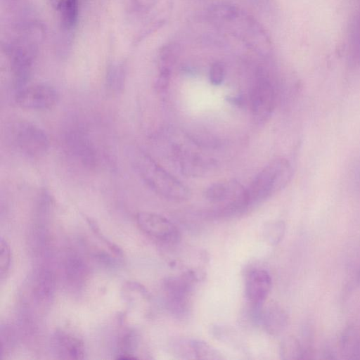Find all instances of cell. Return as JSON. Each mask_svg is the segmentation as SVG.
I'll list each match as a JSON object with an SVG mask.
<instances>
[{
	"label": "cell",
	"mask_w": 360,
	"mask_h": 360,
	"mask_svg": "<svg viewBox=\"0 0 360 360\" xmlns=\"http://www.w3.org/2000/svg\"><path fill=\"white\" fill-rule=\"evenodd\" d=\"M133 162L141 179L158 195L175 202L190 199L191 192L189 188L146 153L139 151L135 155Z\"/></svg>",
	"instance_id": "obj_1"
},
{
	"label": "cell",
	"mask_w": 360,
	"mask_h": 360,
	"mask_svg": "<svg viewBox=\"0 0 360 360\" xmlns=\"http://www.w3.org/2000/svg\"><path fill=\"white\" fill-rule=\"evenodd\" d=\"M292 176V168L285 158H277L266 165L247 189L250 206L256 205L284 188Z\"/></svg>",
	"instance_id": "obj_2"
},
{
	"label": "cell",
	"mask_w": 360,
	"mask_h": 360,
	"mask_svg": "<svg viewBox=\"0 0 360 360\" xmlns=\"http://www.w3.org/2000/svg\"><path fill=\"white\" fill-rule=\"evenodd\" d=\"M11 140L22 153L30 158L43 156L49 148L45 131L29 122H19L12 127Z\"/></svg>",
	"instance_id": "obj_3"
},
{
	"label": "cell",
	"mask_w": 360,
	"mask_h": 360,
	"mask_svg": "<svg viewBox=\"0 0 360 360\" xmlns=\"http://www.w3.org/2000/svg\"><path fill=\"white\" fill-rule=\"evenodd\" d=\"M136 218L140 229L148 236L169 244H176L180 240L179 229L166 217L156 213L141 212Z\"/></svg>",
	"instance_id": "obj_4"
},
{
	"label": "cell",
	"mask_w": 360,
	"mask_h": 360,
	"mask_svg": "<svg viewBox=\"0 0 360 360\" xmlns=\"http://www.w3.org/2000/svg\"><path fill=\"white\" fill-rule=\"evenodd\" d=\"M15 101L24 109L48 110L58 102V94L56 89L48 84L41 83L26 86L17 91Z\"/></svg>",
	"instance_id": "obj_5"
},
{
	"label": "cell",
	"mask_w": 360,
	"mask_h": 360,
	"mask_svg": "<svg viewBox=\"0 0 360 360\" xmlns=\"http://www.w3.org/2000/svg\"><path fill=\"white\" fill-rule=\"evenodd\" d=\"M275 92L271 82L264 76L255 81L250 93V105L255 121H267L274 108Z\"/></svg>",
	"instance_id": "obj_6"
},
{
	"label": "cell",
	"mask_w": 360,
	"mask_h": 360,
	"mask_svg": "<svg viewBox=\"0 0 360 360\" xmlns=\"http://www.w3.org/2000/svg\"><path fill=\"white\" fill-rule=\"evenodd\" d=\"M175 151L181 171L186 176H204L217 167L216 161L208 155L182 147L176 148Z\"/></svg>",
	"instance_id": "obj_7"
},
{
	"label": "cell",
	"mask_w": 360,
	"mask_h": 360,
	"mask_svg": "<svg viewBox=\"0 0 360 360\" xmlns=\"http://www.w3.org/2000/svg\"><path fill=\"white\" fill-rule=\"evenodd\" d=\"M271 278L264 269H252L247 275L245 294L248 304L264 306L271 289Z\"/></svg>",
	"instance_id": "obj_8"
},
{
	"label": "cell",
	"mask_w": 360,
	"mask_h": 360,
	"mask_svg": "<svg viewBox=\"0 0 360 360\" xmlns=\"http://www.w3.org/2000/svg\"><path fill=\"white\" fill-rule=\"evenodd\" d=\"M66 143L70 152L85 166L92 167L96 162V155L88 135L81 130H71L67 134Z\"/></svg>",
	"instance_id": "obj_9"
},
{
	"label": "cell",
	"mask_w": 360,
	"mask_h": 360,
	"mask_svg": "<svg viewBox=\"0 0 360 360\" xmlns=\"http://www.w3.org/2000/svg\"><path fill=\"white\" fill-rule=\"evenodd\" d=\"M288 321V314L279 304L271 303L263 307L261 325L269 334L280 335L287 328Z\"/></svg>",
	"instance_id": "obj_10"
},
{
	"label": "cell",
	"mask_w": 360,
	"mask_h": 360,
	"mask_svg": "<svg viewBox=\"0 0 360 360\" xmlns=\"http://www.w3.org/2000/svg\"><path fill=\"white\" fill-rule=\"evenodd\" d=\"M193 283L185 274L165 278L163 288L166 297L190 298Z\"/></svg>",
	"instance_id": "obj_11"
},
{
	"label": "cell",
	"mask_w": 360,
	"mask_h": 360,
	"mask_svg": "<svg viewBox=\"0 0 360 360\" xmlns=\"http://www.w3.org/2000/svg\"><path fill=\"white\" fill-rule=\"evenodd\" d=\"M340 351L345 359H360V333L355 326H349L342 332Z\"/></svg>",
	"instance_id": "obj_12"
},
{
	"label": "cell",
	"mask_w": 360,
	"mask_h": 360,
	"mask_svg": "<svg viewBox=\"0 0 360 360\" xmlns=\"http://www.w3.org/2000/svg\"><path fill=\"white\" fill-rule=\"evenodd\" d=\"M60 27L64 32H71L77 26L79 13V0H65L58 11Z\"/></svg>",
	"instance_id": "obj_13"
},
{
	"label": "cell",
	"mask_w": 360,
	"mask_h": 360,
	"mask_svg": "<svg viewBox=\"0 0 360 360\" xmlns=\"http://www.w3.org/2000/svg\"><path fill=\"white\" fill-rule=\"evenodd\" d=\"M281 359L298 360L304 358L303 345L295 337L289 335L282 340L279 347Z\"/></svg>",
	"instance_id": "obj_14"
},
{
	"label": "cell",
	"mask_w": 360,
	"mask_h": 360,
	"mask_svg": "<svg viewBox=\"0 0 360 360\" xmlns=\"http://www.w3.org/2000/svg\"><path fill=\"white\" fill-rule=\"evenodd\" d=\"M181 49L178 44L171 43L163 46L158 56V71H170L178 60Z\"/></svg>",
	"instance_id": "obj_15"
},
{
	"label": "cell",
	"mask_w": 360,
	"mask_h": 360,
	"mask_svg": "<svg viewBox=\"0 0 360 360\" xmlns=\"http://www.w3.org/2000/svg\"><path fill=\"white\" fill-rule=\"evenodd\" d=\"M166 307L175 319L183 321L191 314L190 298L166 297Z\"/></svg>",
	"instance_id": "obj_16"
},
{
	"label": "cell",
	"mask_w": 360,
	"mask_h": 360,
	"mask_svg": "<svg viewBox=\"0 0 360 360\" xmlns=\"http://www.w3.org/2000/svg\"><path fill=\"white\" fill-rule=\"evenodd\" d=\"M58 341L60 349L66 355L68 354L72 359L83 358L84 354V346L79 339L66 334H63L58 337Z\"/></svg>",
	"instance_id": "obj_17"
},
{
	"label": "cell",
	"mask_w": 360,
	"mask_h": 360,
	"mask_svg": "<svg viewBox=\"0 0 360 360\" xmlns=\"http://www.w3.org/2000/svg\"><path fill=\"white\" fill-rule=\"evenodd\" d=\"M191 345L196 359L221 360L224 359L222 354L217 348L206 342L193 339Z\"/></svg>",
	"instance_id": "obj_18"
},
{
	"label": "cell",
	"mask_w": 360,
	"mask_h": 360,
	"mask_svg": "<svg viewBox=\"0 0 360 360\" xmlns=\"http://www.w3.org/2000/svg\"><path fill=\"white\" fill-rule=\"evenodd\" d=\"M125 80L124 65L120 63H112L107 70L106 83L108 88L112 91L121 90Z\"/></svg>",
	"instance_id": "obj_19"
},
{
	"label": "cell",
	"mask_w": 360,
	"mask_h": 360,
	"mask_svg": "<svg viewBox=\"0 0 360 360\" xmlns=\"http://www.w3.org/2000/svg\"><path fill=\"white\" fill-rule=\"evenodd\" d=\"M208 12L214 19L222 22H229L240 14L238 8L226 4L213 5L210 8Z\"/></svg>",
	"instance_id": "obj_20"
},
{
	"label": "cell",
	"mask_w": 360,
	"mask_h": 360,
	"mask_svg": "<svg viewBox=\"0 0 360 360\" xmlns=\"http://www.w3.org/2000/svg\"><path fill=\"white\" fill-rule=\"evenodd\" d=\"M285 225L282 221L267 223L263 229V236L266 241L271 245L278 244L284 237Z\"/></svg>",
	"instance_id": "obj_21"
},
{
	"label": "cell",
	"mask_w": 360,
	"mask_h": 360,
	"mask_svg": "<svg viewBox=\"0 0 360 360\" xmlns=\"http://www.w3.org/2000/svg\"><path fill=\"white\" fill-rule=\"evenodd\" d=\"M173 347L174 355H176L177 357L184 359H195L191 340H177L174 341Z\"/></svg>",
	"instance_id": "obj_22"
},
{
	"label": "cell",
	"mask_w": 360,
	"mask_h": 360,
	"mask_svg": "<svg viewBox=\"0 0 360 360\" xmlns=\"http://www.w3.org/2000/svg\"><path fill=\"white\" fill-rule=\"evenodd\" d=\"M11 263V251L8 243L3 239L0 243V271L1 276L6 274L10 267Z\"/></svg>",
	"instance_id": "obj_23"
},
{
	"label": "cell",
	"mask_w": 360,
	"mask_h": 360,
	"mask_svg": "<svg viewBox=\"0 0 360 360\" xmlns=\"http://www.w3.org/2000/svg\"><path fill=\"white\" fill-rule=\"evenodd\" d=\"M210 81L214 86L220 85L225 77V68L220 62L214 63L210 70Z\"/></svg>",
	"instance_id": "obj_24"
},
{
	"label": "cell",
	"mask_w": 360,
	"mask_h": 360,
	"mask_svg": "<svg viewBox=\"0 0 360 360\" xmlns=\"http://www.w3.org/2000/svg\"><path fill=\"white\" fill-rule=\"evenodd\" d=\"M158 0H131L133 8L136 11H146L156 4Z\"/></svg>",
	"instance_id": "obj_25"
},
{
	"label": "cell",
	"mask_w": 360,
	"mask_h": 360,
	"mask_svg": "<svg viewBox=\"0 0 360 360\" xmlns=\"http://www.w3.org/2000/svg\"><path fill=\"white\" fill-rule=\"evenodd\" d=\"M51 6L57 11H59L65 0H49Z\"/></svg>",
	"instance_id": "obj_26"
},
{
	"label": "cell",
	"mask_w": 360,
	"mask_h": 360,
	"mask_svg": "<svg viewBox=\"0 0 360 360\" xmlns=\"http://www.w3.org/2000/svg\"><path fill=\"white\" fill-rule=\"evenodd\" d=\"M356 283H358V285H360V269L357 274Z\"/></svg>",
	"instance_id": "obj_27"
},
{
	"label": "cell",
	"mask_w": 360,
	"mask_h": 360,
	"mask_svg": "<svg viewBox=\"0 0 360 360\" xmlns=\"http://www.w3.org/2000/svg\"><path fill=\"white\" fill-rule=\"evenodd\" d=\"M11 1H13V0H11Z\"/></svg>",
	"instance_id": "obj_28"
}]
</instances>
